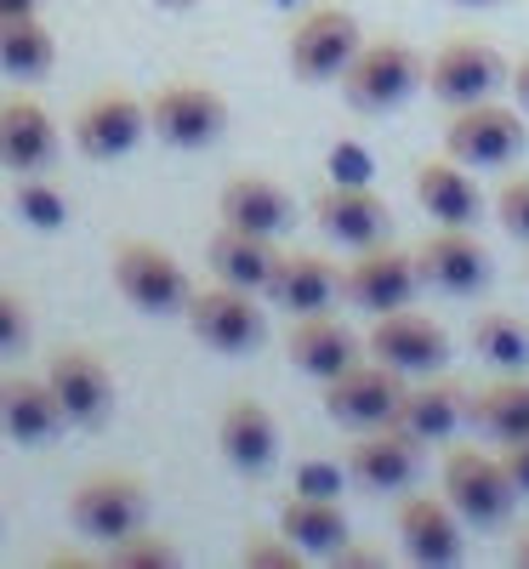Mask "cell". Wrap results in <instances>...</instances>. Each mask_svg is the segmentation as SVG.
<instances>
[{"label":"cell","instance_id":"obj_1","mask_svg":"<svg viewBox=\"0 0 529 569\" xmlns=\"http://www.w3.org/2000/svg\"><path fill=\"white\" fill-rule=\"evenodd\" d=\"M421 80H427V69H421V58L410 52L405 40H365L353 52V63L336 74L342 103L353 114H388V109H399Z\"/></svg>","mask_w":529,"mask_h":569},{"label":"cell","instance_id":"obj_2","mask_svg":"<svg viewBox=\"0 0 529 569\" xmlns=\"http://www.w3.org/2000/svg\"><path fill=\"white\" fill-rule=\"evenodd\" d=\"M439 490H445V501L467 518L472 530H501L507 518H512V507H518V490L507 479L501 456H485V450H472V445H456L445 456Z\"/></svg>","mask_w":529,"mask_h":569},{"label":"cell","instance_id":"obj_3","mask_svg":"<svg viewBox=\"0 0 529 569\" xmlns=\"http://www.w3.org/2000/svg\"><path fill=\"white\" fill-rule=\"evenodd\" d=\"M445 154L461 160L467 171H501V166H512L523 154V120H518V109H501L496 98L456 109L450 126H445Z\"/></svg>","mask_w":529,"mask_h":569},{"label":"cell","instance_id":"obj_4","mask_svg":"<svg viewBox=\"0 0 529 569\" xmlns=\"http://www.w3.org/2000/svg\"><path fill=\"white\" fill-rule=\"evenodd\" d=\"M114 291L131 302V308H142V313H188V297H194V284H188V273H182V262L171 257V251H160V246H149V240H126L120 251H114Z\"/></svg>","mask_w":529,"mask_h":569},{"label":"cell","instance_id":"obj_5","mask_svg":"<svg viewBox=\"0 0 529 569\" xmlns=\"http://www.w3.org/2000/svg\"><path fill=\"white\" fill-rule=\"evenodd\" d=\"M405 370H393V365H348L342 376H330L325 382V416L330 421H342V427H353V433H365V427H388L393 416H399V405H405Z\"/></svg>","mask_w":529,"mask_h":569},{"label":"cell","instance_id":"obj_6","mask_svg":"<svg viewBox=\"0 0 529 569\" xmlns=\"http://www.w3.org/2000/svg\"><path fill=\"white\" fill-rule=\"evenodd\" d=\"M359 46H365V34H359V18H353L348 7H313V12H302V23L291 29L285 58H291V74H297L302 86H319V80L342 74V69L353 63Z\"/></svg>","mask_w":529,"mask_h":569},{"label":"cell","instance_id":"obj_7","mask_svg":"<svg viewBox=\"0 0 529 569\" xmlns=\"http://www.w3.org/2000/svg\"><path fill=\"white\" fill-rule=\"evenodd\" d=\"M69 525L91 541L114 547V541H126L149 525V496H142V485L126 479V472H103V479H86L69 496Z\"/></svg>","mask_w":529,"mask_h":569},{"label":"cell","instance_id":"obj_8","mask_svg":"<svg viewBox=\"0 0 529 569\" xmlns=\"http://www.w3.org/2000/svg\"><path fill=\"white\" fill-rule=\"evenodd\" d=\"M507 58L496 52V46H485V40H445L439 46V58L427 63V91L439 103H450V109H467V103H485V98H496V91L507 86Z\"/></svg>","mask_w":529,"mask_h":569},{"label":"cell","instance_id":"obj_9","mask_svg":"<svg viewBox=\"0 0 529 569\" xmlns=\"http://www.w3.org/2000/svg\"><path fill=\"white\" fill-rule=\"evenodd\" d=\"M188 330L217 353H257L268 342V313L251 302V291L217 284V291L188 297Z\"/></svg>","mask_w":529,"mask_h":569},{"label":"cell","instance_id":"obj_10","mask_svg":"<svg viewBox=\"0 0 529 569\" xmlns=\"http://www.w3.org/2000/svg\"><path fill=\"white\" fill-rule=\"evenodd\" d=\"M228 126V103L217 98L211 86H194V80H177V86H160L149 98V131L171 149H211Z\"/></svg>","mask_w":529,"mask_h":569},{"label":"cell","instance_id":"obj_11","mask_svg":"<svg viewBox=\"0 0 529 569\" xmlns=\"http://www.w3.org/2000/svg\"><path fill=\"white\" fill-rule=\"evenodd\" d=\"M74 149L86 154V160H126L137 142H142V131H149V103H137L131 91H120V86H109V91H98L80 114H74Z\"/></svg>","mask_w":529,"mask_h":569},{"label":"cell","instance_id":"obj_12","mask_svg":"<svg viewBox=\"0 0 529 569\" xmlns=\"http://www.w3.org/2000/svg\"><path fill=\"white\" fill-rule=\"evenodd\" d=\"M370 353L381 365H393L405 376H432L450 365V337L439 319L427 313H410V308H393V313H376L370 325Z\"/></svg>","mask_w":529,"mask_h":569},{"label":"cell","instance_id":"obj_13","mask_svg":"<svg viewBox=\"0 0 529 569\" xmlns=\"http://www.w3.org/2000/svg\"><path fill=\"white\" fill-rule=\"evenodd\" d=\"M46 382H52L69 427H103L109 410H114V376L98 353L86 348H63L52 353V365H46Z\"/></svg>","mask_w":529,"mask_h":569},{"label":"cell","instance_id":"obj_14","mask_svg":"<svg viewBox=\"0 0 529 569\" xmlns=\"http://www.w3.org/2000/svg\"><path fill=\"white\" fill-rule=\"evenodd\" d=\"M421 284V268L410 251H393V246H365L359 262L342 273V297L370 308V313H393V308H410Z\"/></svg>","mask_w":529,"mask_h":569},{"label":"cell","instance_id":"obj_15","mask_svg":"<svg viewBox=\"0 0 529 569\" xmlns=\"http://www.w3.org/2000/svg\"><path fill=\"white\" fill-rule=\"evenodd\" d=\"M467 518L445 501V496H410L399 507V541L410 552V563H427V569H445L467 552Z\"/></svg>","mask_w":529,"mask_h":569},{"label":"cell","instance_id":"obj_16","mask_svg":"<svg viewBox=\"0 0 529 569\" xmlns=\"http://www.w3.org/2000/svg\"><path fill=\"white\" fill-rule=\"evenodd\" d=\"M416 268H421V284H432L445 297H472L490 284V251L472 240V228H439L416 251Z\"/></svg>","mask_w":529,"mask_h":569},{"label":"cell","instance_id":"obj_17","mask_svg":"<svg viewBox=\"0 0 529 569\" xmlns=\"http://www.w3.org/2000/svg\"><path fill=\"white\" fill-rule=\"evenodd\" d=\"M348 472L365 485V490H381V496H399L416 485L421 472V445L410 433H399V427H365L359 445L348 450Z\"/></svg>","mask_w":529,"mask_h":569},{"label":"cell","instance_id":"obj_18","mask_svg":"<svg viewBox=\"0 0 529 569\" xmlns=\"http://www.w3.org/2000/svg\"><path fill=\"white\" fill-rule=\"evenodd\" d=\"M217 450L233 472H246V479H257V472H268L279 461V427L268 416V405L257 399H233L222 416H217Z\"/></svg>","mask_w":529,"mask_h":569},{"label":"cell","instance_id":"obj_19","mask_svg":"<svg viewBox=\"0 0 529 569\" xmlns=\"http://www.w3.org/2000/svg\"><path fill=\"white\" fill-rule=\"evenodd\" d=\"M313 222L330 233L336 246L365 251V246H381V233H388L393 217H388V200L370 194V188L336 182V188H325V194L313 200Z\"/></svg>","mask_w":529,"mask_h":569},{"label":"cell","instance_id":"obj_20","mask_svg":"<svg viewBox=\"0 0 529 569\" xmlns=\"http://www.w3.org/2000/svg\"><path fill=\"white\" fill-rule=\"evenodd\" d=\"M69 427L52 382H34V376H0V433L12 445H46Z\"/></svg>","mask_w":529,"mask_h":569},{"label":"cell","instance_id":"obj_21","mask_svg":"<svg viewBox=\"0 0 529 569\" xmlns=\"http://www.w3.org/2000/svg\"><path fill=\"white\" fill-rule=\"evenodd\" d=\"M58 160V126L34 98H7L0 103V166L34 177Z\"/></svg>","mask_w":529,"mask_h":569},{"label":"cell","instance_id":"obj_22","mask_svg":"<svg viewBox=\"0 0 529 569\" xmlns=\"http://www.w3.org/2000/svg\"><path fill=\"white\" fill-rule=\"evenodd\" d=\"M416 200L421 211L439 222V228H472L478 211H485V194H478V182L467 177L461 160H421L416 166Z\"/></svg>","mask_w":529,"mask_h":569},{"label":"cell","instance_id":"obj_23","mask_svg":"<svg viewBox=\"0 0 529 569\" xmlns=\"http://www.w3.org/2000/svg\"><path fill=\"white\" fill-rule=\"evenodd\" d=\"M262 297L273 308H291L297 319L302 313H325L336 297H342V273H336L325 257H313V251H297V257L273 262V279H268Z\"/></svg>","mask_w":529,"mask_h":569},{"label":"cell","instance_id":"obj_24","mask_svg":"<svg viewBox=\"0 0 529 569\" xmlns=\"http://www.w3.org/2000/svg\"><path fill=\"white\" fill-rule=\"evenodd\" d=\"M217 217H222L228 228H246V233H262V240H273V233L291 228L297 206H291V194H285L279 182H268V177H233L222 194H217Z\"/></svg>","mask_w":529,"mask_h":569},{"label":"cell","instance_id":"obj_25","mask_svg":"<svg viewBox=\"0 0 529 569\" xmlns=\"http://www.w3.org/2000/svg\"><path fill=\"white\" fill-rule=\"evenodd\" d=\"M285 353H291V365H297L302 376H319V382H330V376H342L348 365H359V337H353L348 325L325 319V313H302V325L291 330Z\"/></svg>","mask_w":529,"mask_h":569},{"label":"cell","instance_id":"obj_26","mask_svg":"<svg viewBox=\"0 0 529 569\" xmlns=\"http://www.w3.org/2000/svg\"><path fill=\"white\" fill-rule=\"evenodd\" d=\"M206 262H211V273L222 279V284H239V291H268V279H273V262H279V251H273V240H262V233H246V228H217V240H211V251H206Z\"/></svg>","mask_w":529,"mask_h":569},{"label":"cell","instance_id":"obj_27","mask_svg":"<svg viewBox=\"0 0 529 569\" xmlns=\"http://www.w3.org/2000/svg\"><path fill=\"white\" fill-rule=\"evenodd\" d=\"M461 421H467V393L456 382H421V388H410L399 416H393V427L410 433L416 445H445Z\"/></svg>","mask_w":529,"mask_h":569},{"label":"cell","instance_id":"obj_28","mask_svg":"<svg viewBox=\"0 0 529 569\" xmlns=\"http://www.w3.org/2000/svg\"><path fill=\"white\" fill-rule=\"evenodd\" d=\"M467 427H472V433H485V439H496V445L529 439V382L518 370H507L501 382L478 388L467 399Z\"/></svg>","mask_w":529,"mask_h":569},{"label":"cell","instance_id":"obj_29","mask_svg":"<svg viewBox=\"0 0 529 569\" xmlns=\"http://www.w3.org/2000/svg\"><path fill=\"white\" fill-rule=\"evenodd\" d=\"M279 530L291 536L308 558H336L353 536H348V512L330 496H291L279 507Z\"/></svg>","mask_w":529,"mask_h":569},{"label":"cell","instance_id":"obj_30","mask_svg":"<svg viewBox=\"0 0 529 569\" xmlns=\"http://www.w3.org/2000/svg\"><path fill=\"white\" fill-rule=\"evenodd\" d=\"M58 63V40L52 29L34 18H0V74L7 80H40V74H52Z\"/></svg>","mask_w":529,"mask_h":569},{"label":"cell","instance_id":"obj_31","mask_svg":"<svg viewBox=\"0 0 529 569\" xmlns=\"http://www.w3.org/2000/svg\"><path fill=\"white\" fill-rule=\"evenodd\" d=\"M472 353L490 359L496 370H523L529 365V325L512 313H478L472 319Z\"/></svg>","mask_w":529,"mask_h":569},{"label":"cell","instance_id":"obj_32","mask_svg":"<svg viewBox=\"0 0 529 569\" xmlns=\"http://www.w3.org/2000/svg\"><path fill=\"white\" fill-rule=\"evenodd\" d=\"M308 552L291 541V536H273V530H251L246 536V547H239V563H246V569H297Z\"/></svg>","mask_w":529,"mask_h":569},{"label":"cell","instance_id":"obj_33","mask_svg":"<svg viewBox=\"0 0 529 569\" xmlns=\"http://www.w3.org/2000/svg\"><path fill=\"white\" fill-rule=\"evenodd\" d=\"M18 211L34 222V228H63L69 222V206H63V194H52V188L40 182V171L34 177H18Z\"/></svg>","mask_w":529,"mask_h":569},{"label":"cell","instance_id":"obj_34","mask_svg":"<svg viewBox=\"0 0 529 569\" xmlns=\"http://www.w3.org/2000/svg\"><path fill=\"white\" fill-rule=\"evenodd\" d=\"M114 552V563H126V569H166V563H177V547L166 541V536H126V541H114L109 547Z\"/></svg>","mask_w":529,"mask_h":569},{"label":"cell","instance_id":"obj_35","mask_svg":"<svg viewBox=\"0 0 529 569\" xmlns=\"http://www.w3.org/2000/svg\"><path fill=\"white\" fill-rule=\"evenodd\" d=\"M496 217L501 228L512 233V240L529 246V177H507L501 182V194H496Z\"/></svg>","mask_w":529,"mask_h":569},{"label":"cell","instance_id":"obj_36","mask_svg":"<svg viewBox=\"0 0 529 569\" xmlns=\"http://www.w3.org/2000/svg\"><path fill=\"white\" fill-rule=\"evenodd\" d=\"M29 342V313L12 291H0V353H18Z\"/></svg>","mask_w":529,"mask_h":569},{"label":"cell","instance_id":"obj_37","mask_svg":"<svg viewBox=\"0 0 529 569\" xmlns=\"http://www.w3.org/2000/svg\"><path fill=\"white\" fill-rule=\"evenodd\" d=\"M501 467H507L512 490L529 496V439H507V445H501Z\"/></svg>","mask_w":529,"mask_h":569},{"label":"cell","instance_id":"obj_38","mask_svg":"<svg viewBox=\"0 0 529 569\" xmlns=\"http://www.w3.org/2000/svg\"><path fill=\"white\" fill-rule=\"evenodd\" d=\"M507 86H512V98H518V109L529 114V58H523V63H518L512 74H507Z\"/></svg>","mask_w":529,"mask_h":569},{"label":"cell","instance_id":"obj_39","mask_svg":"<svg viewBox=\"0 0 529 569\" xmlns=\"http://www.w3.org/2000/svg\"><path fill=\"white\" fill-rule=\"evenodd\" d=\"M40 0H0V18H34Z\"/></svg>","mask_w":529,"mask_h":569},{"label":"cell","instance_id":"obj_40","mask_svg":"<svg viewBox=\"0 0 529 569\" xmlns=\"http://www.w3.org/2000/svg\"><path fill=\"white\" fill-rule=\"evenodd\" d=\"M512 563H518V569H529V525H523V530H518V541H512Z\"/></svg>","mask_w":529,"mask_h":569},{"label":"cell","instance_id":"obj_41","mask_svg":"<svg viewBox=\"0 0 529 569\" xmlns=\"http://www.w3.org/2000/svg\"><path fill=\"white\" fill-rule=\"evenodd\" d=\"M154 7H171V12H188V7H200V0H154Z\"/></svg>","mask_w":529,"mask_h":569},{"label":"cell","instance_id":"obj_42","mask_svg":"<svg viewBox=\"0 0 529 569\" xmlns=\"http://www.w3.org/2000/svg\"><path fill=\"white\" fill-rule=\"evenodd\" d=\"M456 7H501V0H456Z\"/></svg>","mask_w":529,"mask_h":569},{"label":"cell","instance_id":"obj_43","mask_svg":"<svg viewBox=\"0 0 529 569\" xmlns=\"http://www.w3.org/2000/svg\"><path fill=\"white\" fill-rule=\"evenodd\" d=\"M273 7H302V0H273Z\"/></svg>","mask_w":529,"mask_h":569}]
</instances>
